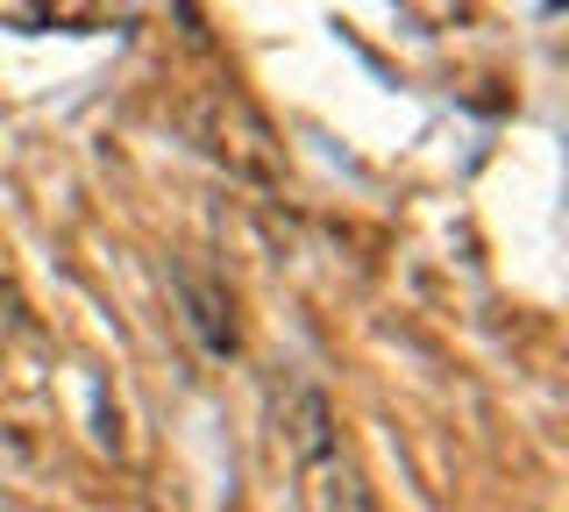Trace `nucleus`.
I'll return each mask as SVG.
<instances>
[{"mask_svg": "<svg viewBox=\"0 0 569 512\" xmlns=\"http://www.w3.org/2000/svg\"><path fill=\"white\" fill-rule=\"evenodd\" d=\"M284 441L307 470L335 463L342 455V434H335V413H328V392L320 384H292V413H284Z\"/></svg>", "mask_w": 569, "mask_h": 512, "instance_id": "nucleus-2", "label": "nucleus"}, {"mask_svg": "<svg viewBox=\"0 0 569 512\" xmlns=\"http://www.w3.org/2000/svg\"><path fill=\"white\" fill-rule=\"evenodd\" d=\"M171 292H178V307H186L192 342H200L207 357H236L242 328H236V299H228L221 278H213L207 263H192V257H171Z\"/></svg>", "mask_w": 569, "mask_h": 512, "instance_id": "nucleus-1", "label": "nucleus"}]
</instances>
